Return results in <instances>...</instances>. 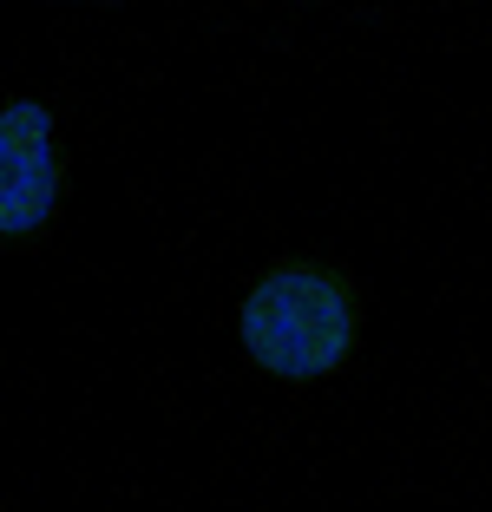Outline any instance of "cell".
I'll return each instance as SVG.
<instances>
[{"label":"cell","instance_id":"6da1fadb","mask_svg":"<svg viewBox=\"0 0 492 512\" xmlns=\"http://www.w3.org/2000/svg\"><path fill=\"white\" fill-rule=\"evenodd\" d=\"M355 309H361L355 276L322 263V256H302V263L269 270L243 296V348L256 368L283 381L335 375L355 348Z\"/></svg>","mask_w":492,"mask_h":512},{"label":"cell","instance_id":"7a4b0ae2","mask_svg":"<svg viewBox=\"0 0 492 512\" xmlns=\"http://www.w3.org/2000/svg\"><path fill=\"white\" fill-rule=\"evenodd\" d=\"M66 158L60 125L40 99L0 106V237H33L60 217Z\"/></svg>","mask_w":492,"mask_h":512}]
</instances>
